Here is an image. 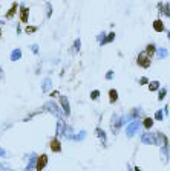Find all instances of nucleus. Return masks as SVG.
<instances>
[{
  "label": "nucleus",
  "mask_w": 170,
  "mask_h": 171,
  "mask_svg": "<svg viewBox=\"0 0 170 171\" xmlns=\"http://www.w3.org/2000/svg\"><path fill=\"white\" fill-rule=\"evenodd\" d=\"M136 64L139 66V67H143V69H149L152 66V60L144 52H139L138 54V57H136Z\"/></svg>",
  "instance_id": "obj_1"
},
{
  "label": "nucleus",
  "mask_w": 170,
  "mask_h": 171,
  "mask_svg": "<svg viewBox=\"0 0 170 171\" xmlns=\"http://www.w3.org/2000/svg\"><path fill=\"white\" fill-rule=\"evenodd\" d=\"M141 142L146 145H156V133H150V132L143 133L141 134Z\"/></svg>",
  "instance_id": "obj_2"
},
{
  "label": "nucleus",
  "mask_w": 170,
  "mask_h": 171,
  "mask_svg": "<svg viewBox=\"0 0 170 171\" xmlns=\"http://www.w3.org/2000/svg\"><path fill=\"white\" fill-rule=\"evenodd\" d=\"M139 127H143L141 125V122L139 121H136V119H133V122H130L129 125H127V130H126V133L129 137H132L133 134L138 133V130H139Z\"/></svg>",
  "instance_id": "obj_3"
},
{
  "label": "nucleus",
  "mask_w": 170,
  "mask_h": 171,
  "mask_svg": "<svg viewBox=\"0 0 170 171\" xmlns=\"http://www.w3.org/2000/svg\"><path fill=\"white\" fill-rule=\"evenodd\" d=\"M156 145H158V148H161V147H170L169 137L163 132H156Z\"/></svg>",
  "instance_id": "obj_4"
},
{
  "label": "nucleus",
  "mask_w": 170,
  "mask_h": 171,
  "mask_svg": "<svg viewBox=\"0 0 170 171\" xmlns=\"http://www.w3.org/2000/svg\"><path fill=\"white\" fill-rule=\"evenodd\" d=\"M46 165H48V154H40L37 159H35V170L43 171Z\"/></svg>",
  "instance_id": "obj_5"
},
{
  "label": "nucleus",
  "mask_w": 170,
  "mask_h": 171,
  "mask_svg": "<svg viewBox=\"0 0 170 171\" xmlns=\"http://www.w3.org/2000/svg\"><path fill=\"white\" fill-rule=\"evenodd\" d=\"M158 11H159V14H163L164 17H167V19H170V3L167 2V3H158Z\"/></svg>",
  "instance_id": "obj_6"
},
{
  "label": "nucleus",
  "mask_w": 170,
  "mask_h": 171,
  "mask_svg": "<svg viewBox=\"0 0 170 171\" xmlns=\"http://www.w3.org/2000/svg\"><path fill=\"white\" fill-rule=\"evenodd\" d=\"M159 156H161V162L167 164L170 157V147H161L159 148Z\"/></svg>",
  "instance_id": "obj_7"
},
{
  "label": "nucleus",
  "mask_w": 170,
  "mask_h": 171,
  "mask_svg": "<svg viewBox=\"0 0 170 171\" xmlns=\"http://www.w3.org/2000/svg\"><path fill=\"white\" fill-rule=\"evenodd\" d=\"M29 19V8L28 6H20V21L26 23Z\"/></svg>",
  "instance_id": "obj_8"
},
{
  "label": "nucleus",
  "mask_w": 170,
  "mask_h": 171,
  "mask_svg": "<svg viewBox=\"0 0 170 171\" xmlns=\"http://www.w3.org/2000/svg\"><path fill=\"white\" fill-rule=\"evenodd\" d=\"M49 147H51V150H52L54 153L61 151V144H60V139H58V137H54V139H51V142H49Z\"/></svg>",
  "instance_id": "obj_9"
},
{
  "label": "nucleus",
  "mask_w": 170,
  "mask_h": 171,
  "mask_svg": "<svg viewBox=\"0 0 170 171\" xmlns=\"http://www.w3.org/2000/svg\"><path fill=\"white\" fill-rule=\"evenodd\" d=\"M153 31L155 32H164L166 31V26H164V23H163L161 19H156L153 21Z\"/></svg>",
  "instance_id": "obj_10"
},
{
  "label": "nucleus",
  "mask_w": 170,
  "mask_h": 171,
  "mask_svg": "<svg viewBox=\"0 0 170 171\" xmlns=\"http://www.w3.org/2000/svg\"><path fill=\"white\" fill-rule=\"evenodd\" d=\"M58 99H60V104H61V107H63L64 113L69 115V113H71V107H69V101H68V98H66V96H60Z\"/></svg>",
  "instance_id": "obj_11"
},
{
  "label": "nucleus",
  "mask_w": 170,
  "mask_h": 171,
  "mask_svg": "<svg viewBox=\"0 0 170 171\" xmlns=\"http://www.w3.org/2000/svg\"><path fill=\"white\" fill-rule=\"evenodd\" d=\"M156 51H158V49H156V46H155L153 43H150V44H147V46H146V51H144V54H146V55H147L149 58H152L153 55H156Z\"/></svg>",
  "instance_id": "obj_12"
},
{
  "label": "nucleus",
  "mask_w": 170,
  "mask_h": 171,
  "mask_svg": "<svg viewBox=\"0 0 170 171\" xmlns=\"http://www.w3.org/2000/svg\"><path fill=\"white\" fill-rule=\"evenodd\" d=\"M153 121H155L153 118H149V116H146V118L141 121V125H143L146 130H150L152 127H153Z\"/></svg>",
  "instance_id": "obj_13"
},
{
  "label": "nucleus",
  "mask_w": 170,
  "mask_h": 171,
  "mask_svg": "<svg viewBox=\"0 0 170 171\" xmlns=\"http://www.w3.org/2000/svg\"><path fill=\"white\" fill-rule=\"evenodd\" d=\"M149 92H158L159 89H161V84H159V81L158 79H153V81H150L149 83Z\"/></svg>",
  "instance_id": "obj_14"
},
{
  "label": "nucleus",
  "mask_w": 170,
  "mask_h": 171,
  "mask_svg": "<svg viewBox=\"0 0 170 171\" xmlns=\"http://www.w3.org/2000/svg\"><path fill=\"white\" fill-rule=\"evenodd\" d=\"M167 57H169V51L166 47H159L156 51V58L158 60H164V58H167Z\"/></svg>",
  "instance_id": "obj_15"
},
{
  "label": "nucleus",
  "mask_w": 170,
  "mask_h": 171,
  "mask_svg": "<svg viewBox=\"0 0 170 171\" xmlns=\"http://www.w3.org/2000/svg\"><path fill=\"white\" fill-rule=\"evenodd\" d=\"M17 8H19V5H17V3H14V5H12V8H9V9H8V12H6V19H12V17H14V14H16V11H17Z\"/></svg>",
  "instance_id": "obj_16"
},
{
  "label": "nucleus",
  "mask_w": 170,
  "mask_h": 171,
  "mask_svg": "<svg viewBox=\"0 0 170 171\" xmlns=\"http://www.w3.org/2000/svg\"><path fill=\"white\" fill-rule=\"evenodd\" d=\"M109 99H111L112 104L116 102V99H118V92H116V89H111V90H109Z\"/></svg>",
  "instance_id": "obj_17"
},
{
  "label": "nucleus",
  "mask_w": 170,
  "mask_h": 171,
  "mask_svg": "<svg viewBox=\"0 0 170 171\" xmlns=\"http://www.w3.org/2000/svg\"><path fill=\"white\" fill-rule=\"evenodd\" d=\"M113 38H115V32H111L109 35H106V38H104V40L100 43V44H101V46H104V44H107V43H112Z\"/></svg>",
  "instance_id": "obj_18"
},
{
  "label": "nucleus",
  "mask_w": 170,
  "mask_h": 171,
  "mask_svg": "<svg viewBox=\"0 0 170 171\" xmlns=\"http://www.w3.org/2000/svg\"><path fill=\"white\" fill-rule=\"evenodd\" d=\"M167 95V89L166 87H161L159 90H158V101H163L164 98Z\"/></svg>",
  "instance_id": "obj_19"
},
{
  "label": "nucleus",
  "mask_w": 170,
  "mask_h": 171,
  "mask_svg": "<svg viewBox=\"0 0 170 171\" xmlns=\"http://www.w3.org/2000/svg\"><path fill=\"white\" fill-rule=\"evenodd\" d=\"M95 134H97L101 141H104V139H106V133H104L101 128H95Z\"/></svg>",
  "instance_id": "obj_20"
},
{
  "label": "nucleus",
  "mask_w": 170,
  "mask_h": 171,
  "mask_svg": "<svg viewBox=\"0 0 170 171\" xmlns=\"http://www.w3.org/2000/svg\"><path fill=\"white\" fill-rule=\"evenodd\" d=\"M153 119H156V121H163V119H164V113H163V110H158V112H155V116H153Z\"/></svg>",
  "instance_id": "obj_21"
},
{
  "label": "nucleus",
  "mask_w": 170,
  "mask_h": 171,
  "mask_svg": "<svg viewBox=\"0 0 170 171\" xmlns=\"http://www.w3.org/2000/svg\"><path fill=\"white\" fill-rule=\"evenodd\" d=\"M138 83H139L141 86H149V83H150V81H149V78H147V76H141V78L138 79Z\"/></svg>",
  "instance_id": "obj_22"
},
{
  "label": "nucleus",
  "mask_w": 170,
  "mask_h": 171,
  "mask_svg": "<svg viewBox=\"0 0 170 171\" xmlns=\"http://www.w3.org/2000/svg\"><path fill=\"white\" fill-rule=\"evenodd\" d=\"M35 31H37V26H26L25 28V32L26 34H34Z\"/></svg>",
  "instance_id": "obj_23"
},
{
  "label": "nucleus",
  "mask_w": 170,
  "mask_h": 171,
  "mask_svg": "<svg viewBox=\"0 0 170 171\" xmlns=\"http://www.w3.org/2000/svg\"><path fill=\"white\" fill-rule=\"evenodd\" d=\"M139 113H141V109H139V107L132 109V112H130V118H136V116H139Z\"/></svg>",
  "instance_id": "obj_24"
},
{
  "label": "nucleus",
  "mask_w": 170,
  "mask_h": 171,
  "mask_svg": "<svg viewBox=\"0 0 170 171\" xmlns=\"http://www.w3.org/2000/svg\"><path fill=\"white\" fill-rule=\"evenodd\" d=\"M100 98V90H92L91 92V99H98Z\"/></svg>",
  "instance_id": "obj_25"
},
{
  "label": "nucleus",
  "mask_w": 170,
  "mask_h": 171,
  "mask_svg": "<svg viewBox=\"0 0 170 171\" xmlns=\"http://www.w3.org/2000/svg\"><path fill=\"white\" fill-rule=\"evenodd\" d=\"M19 58H20V51H19V49H16V51H14V54L11 55V60H19Z\"/></svg>",
  "instance_id": "obj_26"
},
{
  "label": "nucleus",
  "mask_w": 170,
  "mask_h": 171,
  "mask_svg": "<svg viewBox=\"0 0 170 171\" xmlns=\"http://www.w3.org/2000/svg\"><path fill=\"white\" fill-rule=\"evenodd\" d=\"M112 78H113V70H109L106 74V79H112Z\"/></svg>",
  "instance_id": "obj_27"
},
{
  "label": "nucleus",
  "mask_w": 170,
  "mask_h": 171,
  "mask_svg": "<svg viewBox=\"0 0 170 171\" xmlns=\"http://www.w3.org/2000/svg\"><path fill=\"white\" fill-rule=\"evenodd\" d=\"M75 49H77V51L80 49V40H77V41H75Z\"/></svg>",
  "instance_id": "obj_28"
},
{
  "label": "nucleus",
  "mask_w": 170,
  "mask_h": 171,
  "mask_svg": "<svg viewBox=\"0 0 170 171\" xmlns=\"http://www.w3.org/2000/svg\"><path fill=\"white\" fill-rule=\"evenodd\" d=\"M133 171H143V170H141L139 167H135V168H133Z\"/></svg>",
  "instance_id": "obj_29"
},
{
  "label": "nucleus",
  "mask_w": 170,
  "mask_h": 171,
  "mask_svg": "<svg viewBox=\"0 0 170 171\" xmlns=\"http://www.w3.org/2000/svg\"><path fill=\"white\" fill-rule=\"evenodd\" d=\"M3 78V72H2V69H0V79Z\"/></svg>",
  "instance_id": "obj_30"
},
{
  "label": "nucleus",
  "mask_w": 170,
  "mask_h": 171,
  "mask_svg": "<svg viewBox=\"0 0 170 171\" xmlns=\"http://www.w3.org/2000/svg\"><path fill=\"white\" fill-rule=\"evenodd\" d=\"M167 38H169V41H170V31L167 32Z\"/></svg>",
  "instance_id": "obj_31"
},
{
  "label": "nucleus",
  "mask_w": 170,
  "mask_h": 171,
  "mask_svg": "<svg viewBox=\"0 0 170 171\" xmlns=\"http://www.w3.org/2000/svg\"><path fill=\"white\" fill-rule=\"evenodd\" d=\"M0 38H2V26H0Z\"/></svg>",
  "instance_id": "obj_32"
}]
</instances>
